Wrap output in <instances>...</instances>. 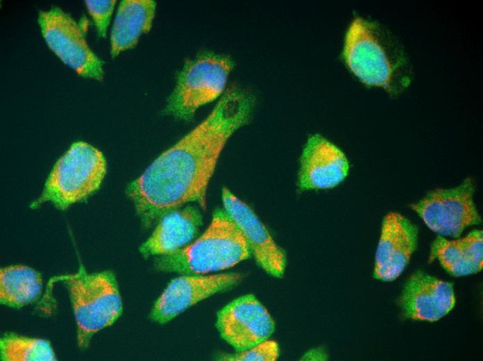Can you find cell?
<instances>
[{
	"label": "cell",
	"mask_w": 483,
	"mask_h": 361,
	"mask_svg": "<svg viewBox=\"0 0 483 361\" xmlns=\"http://www.w3.org/2000/svg\"><path fill=\"white\" fill-rule=\"evenodd\" d=\"M254 107L251 92L230 88L205 119L128 185L126 194L144 227L188 203L205 208L219 158L233 133L248 123Z\"/></svg>",
	"instance_id": "1"
},
{
	"label": "cell",
	"mask_w": 483,
	"mask_h": 361,
	"mask_svg": "<svg viewBox=\"0 0 483 361\" xmlns=\"http://www.w3.org/2000/svg\"><path fill=\"white\" fill-rule=\"evenodd\" d=\"M344 60L364 83L397 94L411 82V67L401 44L386 27L362 17L351 22L345 37Z\"/></svg>",
	"instance_id": "2"
},
{
	"label": "cell",
	"mask_w": 483,
	"mask_h": 361,
	"mask_svg": "<svg viewBox=\"0 0 483 361\" xmlns=\"http://www.w3.org/2000/svg\"><path fill=\"white\" fill-rule=\"evenodd\" d=\"M251 255L239 226L224 209H218L198 238L178 251L160 256L155 265L165 272L205 274L230 268Z\"/></svg>",
	"instance_id": "3"
},
{
	"label": "cell",
	"mask_w": 483,
	"mask_h": 361,
	"mask_svg": "<svg viewBox=\"0 0 483 361\" xmlns=\"http://www.w3.org/2000/svg\"><path fill=\"white\" fill-rule=\"evenodd\" d=\"M67 289L76 326L78 346L86 348L93 335L113 324L121 316L122 301L115 274L110 271H78L53 278Z\"/></svg>",
	"instance_id": "4"
},
{
	"label": "cell",
	"mask_w": 483,
	"mask_h": 361,
	"mask_svg": "<svg viewBox=\"0 0 483 361\" xmlns=\"http://www.w3.org/2000/svg\"><path fill=\"white\" fill-rule=\"evenodd\" d=\"M105 171V160L100 151L86 142H76L56 163L42 195L31 208L48 201L66 209L96 190Z\"/></svg>",
	"instance_id": "5"
},
{
	"label": "cell",
	"mask_w": 483,
	"mask_h": 361,
	"mask_svg": "<svg viewBox=\"0 0 483 361\" xmlns=\"http://www.w3.org/2000/svg\"><path fill=\"white\" fill-rule=\"evenodd\" d=\"M233 62L226 56L203 53L188 60L179 72L164 112L189 121L196 110L223 92Z\"/></svg>",
	"instance_id": "6"
},
{
	"label": "cell",
	"mask_w": 483,
	"mask_h": 361,
	"mask_svg": "<svg viewBox=\"0 0 483 361\" xmlns=\"http://www.w3.org/2000/svg\"><path fill=\"white\" fill-rule=\"evenodd\" d=\"M474 192V183L468 178L455 187L432 190L410 206L432 231L456 238L481 221Z\"/></svg>",
	"instance_id": "7"
},
{
	"label": "cell",
	"mask_w": 483,
	"mask_h": 361,
	"mask_svg": "<svg viewBox=\"0 0 483 361\" xmlns=\"http://www.w3.org/2000/svg\"><path fill=\"white\" fill-rule=\"evenodd\" d=\"M38 23L47 45L65 64L81 76L103 79V62L91 50L83 30L70 15L53 8L40 12Z\"/></svg>",
	"instance_id": "8"
},
{
	"label": "cell",
	"mask_w": 483,
	"mask_h": 361,
	"mask_svg": "<svg viewBox=\"0 0 483 361\" xmlns=\"http://www.w3.org/2000/svg\"><path fill=\"white\" fill-rule=\"evenodd\" d=\"M216 326L222 339L236 351L269 339L275 330L270 313L253 294L238 297L222 308Z\"/></svg>",
	"instance_id": "9"
},
{
	"label": "cell",
	"mask_w": 483,
	"mask_h": 361,
	"mask_svg": "<svg viewBox=\"0 0 483 361\" xmlns=\"http://www.w3.org/2000/svg\"><path fill=\"white\" fill-rule=\"evenodd\" d=\"M242 279L237 273L185 274L172 280L151 312L155 322H169L185 310L215 294L229 289Z\"/></svg>",
	"instance_id": "10"
},
{
	"label": "cell",
	"mask_w": 483,
	"mask_h": 361,
	"mask_svg": "<svg viewBox=\"0 0 483 361\" xmlns=\"http://www.w3.org/2000/svg\"><path fill=\"white\" fill-rule=\"evenodd\" d=\"M348 171L344 152L322 135H312L300 158L297 187L301 192L331 189L342 183Z\"/></svg>",
	"instance_id": "11"
},
{
	"label": "cell",
	"mask_w": 483,
	"mask_h": 361,
	"mask_svg": "<svg viewBox=\"0 0 483 361\" xmlns=\"http://www.w3.org/2000/svg\"><path fill=\"white\" fill-rule=\"evenodd\" d=\"M223 209L244 234L257 265L268 274L281 278L287 260L283 250L253 210L228 188L222 190Z\"/></svg>",
	"instance_id": "12"
},
{
	"label": "cell",
	"mask_w": 483,
	"mask_h": 361,
	"mask_svg": "<svg viewBox=\"0 0 483 361\" xmlns=\"http://www.w3.org/2000/svg\"><path fill=\"white\" fill-rule=\"evenodd\" d=\"M416 227L398 212L387 214L382 221L375 256L373 276L382 281H393L404 271L416 249Z\"/></svg>",
	"instance_id": "13"
},
{
	"label": "cell",
	"mask_w": 483,
	"mask_h": 361,
	"mask_svg": "<svg viewBox=\"0 0 483 361\" xmlns=\"http://www.w3.org/2000/svg\"><path fill=\"white\" fill-rule=\"evenodd\" d=\"M455 304L452 285L422 271L409 277L399 299L405 317L427 321L441 319L452 310Z\"/></svg>",
	"instance_id": "14"
},
{
	"label": "cell",
	"mask_w": 483,
	"mask_h": 361,
	"mask_svg": "<svg viewBox=\"0 0 483 361\" xmlns=\"http://www.w3.org/2000/svg\"><path fill=\"white\" fill-rule=\"evenodd\" d=\"M158 222L139 248L144 257L162 256L182 249L196 237L203 224L200 211L190 205L167 213Z\"/></svg>",
	"instance_id": "15"
},
{
	"label": "cell",
	"mask_w": 483,
	"mask_h": 361,
	"mask_svg": "<svg viewBox=\"0 0 483 361\" xmlns=\"http://www.w3.org/2000/svg\"><path fill=\"white\" fill-rule=\"evenodd\" d=\"M437 258L441 265L454 276H464L482 269L483 235L475 230L465 237L448 240L439 236L431 248L430 259Z\"/></svg>",
	"instance_id": "16"
},
{
	"label": "cell",
	"mask_w": 483,
	"mask_h": 361,
	"mask_svg": "<svg viewBox=\"0 0 483 361\" xmlns=\"http://www.w3.org/2000/svg\"><path fill=\"white\" fill-rule=\"evenodd\" d=\"M156 3L151 0H124L117 10L110 35L112 58L134 47L140 36L150 31Z\"/></svg>",
	"instance_id": "17"
},
{
	"label": "cell",
	"mask_w": 483,
	"mask_h": 361,
	"mask_svg": "<svg viewBox=\"0 0 483 361\" xmlns=\"http://www.w3.org/2000/svg\"><path fill=\"white\" fill-rule=\"evenodd\" d=\"M42 289L40 274L24 265L3 267L0 274L1 303L19 308L35 301Z\"/></svg>",
	"instance_id": "18"
},
{
	"label": "cell",
	"mask_w": 483,
	"mask_h": 361,
	"mask_svg": "<svg viewBox=\"0 0 483 361\" xmlns=\"http://www.w3.org/2000/svg\"><path fill=\"white\" fill-rule=\"evenodd\" d=\"M0 358L3 361L56 360L49 341L13 333H8L1 338Z\"/></svg>",
	"instance_id": "19"
},
{
	"label": "cell",
	"mask_w": 483,
	"mask_h": 361,
	"mask_svg": "<svg viewBox=\"0 0 483 361\" xmlns=\"http://www.w3.org/2000/svg\"><path fill=\"white\" fill-rule=\"evenodd\" d=\"M279 356V346L274 340L266 339L249 349L235 353H225L218 358L227 361H275Z\"/></svg>",
	"instance_id": "20"
},
{
	"label": "cell",
	"mask_w": 483,
	"mask_h": 361,
	"mask_svg": "<svg viewBox=\"0 0 483 361\" xmlns=\"http://www.w3.org/2000/svg\"><path fill=\"white\" fill-rule=\"evenodd\" d=\"M115 1H85L89 13L93 19L100 37H105Z\"/></svg>",
	"instance_id": "21"
},
{
	"label": "cell",
	"mask_w": 483,
	"mask_h": 361,
	"mask_svg": "<svg viewBox=\"0 0 483 361\" xmlns=\"http://www.w3.org/2000/svg\"><path fill=\"white\" fill-rule=\"evenodd\" d=\"M328 356L324 349L314 348L306 351L300 358L305 361H323L328 360Z\"/></svg>",
	"instance_id": "22"
}]
</instances>
